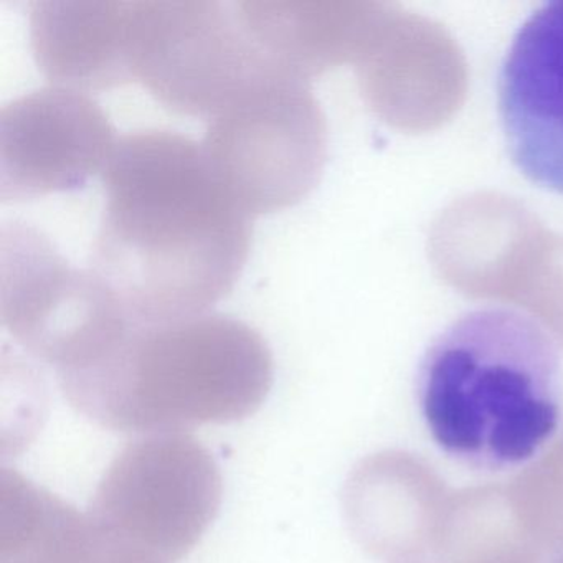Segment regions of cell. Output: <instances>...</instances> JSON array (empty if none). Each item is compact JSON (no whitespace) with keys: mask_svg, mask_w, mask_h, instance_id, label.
<instances>
[{"mask_svg":"<svg viewBox=\"0 0 563 563\" xmlns=\"http://www.w3.org/2000/svg\"><path fill=\"white\" fill-rule=\"evenodd\" d=\"M543 563H563V545L547 550L545 556H543Z\"/></svg>","mask_w":563,"mask_h":563,"instance_id":"9a60e30c","label":"cell"},{"mask_svg":"<svg viewBox=\"0 0 563 563\" xmlns=\"http://www.w3.org/2000/svg\"><path fill=\"white\" fill-rule=\"evenodd\" d=\"M411 563H423V562H411Z\"/></svg>","mask_w":563,"mask_h":563,"instance_id":"2e32d148","label":"cell"},{"mask_svg":"<svg viewBox=\"0 0 563 563\" xmlns=\"http://www.w3.org/2000/svg\"><path fill=\"white\" fill-rule=\"evenodd\" d=\"M497 110L517 170L563 196V0L520 25L500 65Z\"/></svg>","mask_w":563,"mask_h":563,"instance_id":"9c48e42d","label":"cell"},{"mask_svg":"<svg viewBox=\"0 0 563 563\" xmlns=\"http://www.w3.org/2000/svg\"><path fill=\"white\" fill-rule=\"evenodd\" d=\"M101 180L90 269L131 322L206 314L233 291L249 262L252 217L213 176L202 144L174 131L126 134Z\"/></svg>","mask_w":563,"mask_h":563,"instance_id":"6da1fadb","label":"cell"},{"mask_svg":"<svg viewBox=\"0 0 563 563\" xmlns=\"http://www.w3.org/2000/svg\"><path fill=\"white\" fill-rule=\"evenodd\" d=\"M236 18L273 67L309 81L342 60L354 37V11L311 0H236Z\"/></svg>","mask_w":563,"mask_h":563,"instance_id":"7c38bea8","label":"cell"},{"mask_svg":"<svg viewBox=\"0 0 563 563\" xmlns=\"http://www.w3.org/2000/svg\"><path fill=\"white\" fill-rule=\"evenodd\" d=\"M222 494L219 464L199 440L154 433L114 457L87 516L107 536L157 562L176 563L200 542Z\"/></svg>","mask_w":563,"mask_h":563,"instance_id":"8992f818","label":"cell"},{"mask_svg":"<svg viewBox=\"0 0 563 563\" xmlns=\"http://www.w3.org/2000/svg\"><path fill=\"white\" fill-rule=\"evenodd\" d=\"M213 176L250 217L295 207L328 161V123L309 81L269 67L209 120Z\"/></svg>","mask_w":563,"mask_h":563,"instance_id":"277c9868","label":"cell"},{"mask_svg":"<svg viewBox=\"0 0 563 563\" xmlns=\"http://www.w3.org/2000/svg\"><path fill=\"white\" fill-rule=\"evenodd\" d=\"M91 527H93V536H91L90 547H88L84 563H161L154 560L153 556L134 549V547L107 536V533L97 529L93 523H91Z\"/></svg>","mask_w":563,"mask_h":563,"instance_id":"5bb4252c","label":"cell"},{"mask_svg":"<svg viewBox=\"0 0 563 563\" xmlns=\"http://www.w3.org/2000/svg\"><path fill=\"white\" fill-rule=\"evenodd\" d=\"M506 493L517 523L533 543L545 552L563 545V423Z\"/></svg>","mask_w":563,"mask_h":563,"instance_id":"4fadbf2b","label":"cell"},{"mask_svg":"<svg viewBox=\"0 0 563 563\" xmlns=\"http://www.w3.org/2000/svg\"><path fill=\"white\" fill-rule=\"evenodd\" d=\"M0 321L57 377L100 361L134 324L90 268L70 265L47 235L22 222L0 232Z\"/></svg>","mask_w":563,"mask_h":563,"instance_id":"5b68a950","label":"cell"},{"mask_svg":"<svg viewBox=\"0 0 563 563\" xmlns=\"http://www.w3.org/2000/svg\"><path fill=\"white\" fill-rule=\"evenodd\" d=\"M120 137L87 93L41 88L0 110V200L80 189L103 173Z\"/></svg>","mask_w":563,"mask_h":563,"instance_id":"ba28073f","label":"cell"},{"mask_svg":"<svg viewBox=\"0 0 563 563\" xmlns=\"http://www.w3.org/2000/svg\"><path fill=\"white\" fill-rule=\"evenodd\" d=\"M417 397L448 456L481 471L520 466L559 431V349L532 316L506 306L473 309L424 352Z\"/></svg>","mask_w":563,"mask_h":563,"instance_id":"7a4b0ae2","label":"cell"},{"mask_svg":"<svg viewBox=\"0 0 563 563\" xmlns=\"http://www.w3.org/2000/svg\"><path fill=\"white\" fill-rule=\"evenodd\" d=\"M275 362L252 325L219 312L133 324L103 358L58 378L68 404L121 433H184L255 413Z\"/></svg>","mask_w":563,"mask_h":563,"instance_id":"3957f363","label":"cell"},{"mask_svg":"<svg viewBox=\"0 0 563 563\" xmlns=\"http://www.w3.org/2000/svg\"><path fill=\"white\" fill-rule=\"evenodd\" d=\"M133 62L157 103L207 120L273 67L219 0H136Z\"/></svg>","mask_w":563,"mask_h":563,"instance_id":"52a82bcc","label":"cell"},{"mask_svg":"<svg viewBox=\"0 0 563 563\" xmlns=\"http://www.w3.org/2000/svg\"><path fill=\"white\" fill-rule=\"evenodd\" d=\"M136 0H34L29 38L54 87L91 93L133 84Z\"/></svg>","mask_w":563,"mask_h":563,"instance_id":"8fae6325","label":"cell"},{"mask_svg":"<svg viewBox=\"0 0 563 563\" xmlns=\"http://www.w3.org/2000/svg\"><path fill=\"white\" fill-rule=\"evenodd\" d=\"M451 494L427 461L405 451H382L349 474L345 520L372 555L394 563L421 562L433 553Z\"/></svg>","mask_w":563,"mask_h":563,"instance_id":"30bf717a","label":"cell"}]
</instances>
